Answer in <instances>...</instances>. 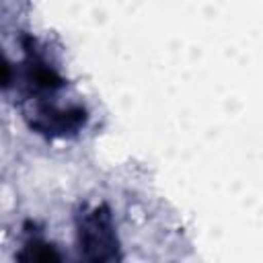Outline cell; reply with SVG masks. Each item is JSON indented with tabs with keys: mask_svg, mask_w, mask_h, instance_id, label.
Returning <instances> with one entry per match:
<instances>
[{
	"mask_svg": "<svg viewBox=\"0 0 263 263\" xmlns=\"http://www.w3.org/2000/svg\"><path fill=\"white\" fill-rule=\"evenodd\" d=\"M80 251L86 263H117L119 249L109 214L103 208L92 210L80 222Z\"/></svg>",
	"mask_w": 263,
	"mask_h": 263,
	"instance_id": "obj_1",
	"label": "cell"
}]
</instances>
